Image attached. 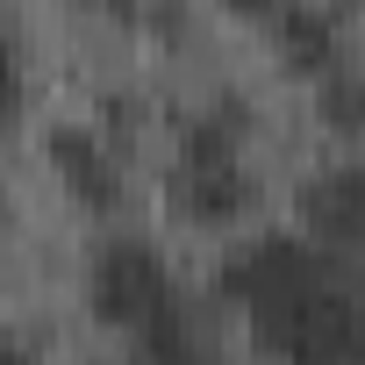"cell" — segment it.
<instances>
[{
  "instance_id": "cell-1",
  "label": "cell",
  "mask_w": 365,
  "mask_h": 365,
  "mask_svg": "<svg viewBox=\"0 0 365 365\" xmlns=\"http://www.w3.org/2000/svg\"><path fill=\"white\" fill-rule=\"evenodd\" d=\"M165 201L179 222H237L258 201V172L244 158V115L237 108L187 122V136H179V150L165 165Z\"/></svg>"
},
{
  "instance_id": "cell-2",
  "label": "cell",
  "mask_w": 365,
  "mask_h": 365,
  "mask_svg": "<svg viewBox=\"0 0 365 365\" xmlns=\"http://www.w3.org/2000/svg\"><path fill=\"white\" fill-rule=\"evenodd\" d=\"M251 329L287 365H358V294H351V272H329L308 294L251 315Z\"/></svg>"
},
{
  "instance_id": "cell-3",
  "label": "cell",
  "mask_w": 365,
  "mask_h": 365,
  "mask_svg": "<svg viewBox=\"0 0 365 365\" xmlns=\"http://www.w3.org/2000/svg\"><path fill=\"white\" fill-rule=\"evenodd\" d=\"M86 301H93V315L108 329L136 336L150 315H165L179 301V279H172V265H165V251L150 237H108L93 251V265H86Z\"/></svg>"
},
{
  "instance_id": "cell-4",
  "label": "cell",
  "mask_w": 365,
  "mask_h": 365,
  "mask_svg": "<svg viewBox=\"0 0 365 365\" xmlns=\"http://www.w3.org/2000/svg\"><path fill=\"white\" fill-rule=\"evenodd\" d=\"M329 272H351V265H336L329 251H315V244L294 237V230H265V237H251V244H237V251L222 258V294H230L244 315H265V308L308 294V287L329 279Z\"/></svg>"
},
{
  "instance_id": "cell-5",
  "label": "cell",
  "mask_w": 365,
  "mask_h": 365,
  "mask_svg": "<svg viewBox=\"0 0 365 365\" xmlns=\"http://www.w3.org/2000/svg\"><path fill=\"white\" fill-rule=\"evenodd\" d=\"M301 230L315 251H329L336 265H351L358 251V230H365V187H358V165L336 158L329 172H315L301 187Z\"/></svg>"
},
{
  "instance_id": "cell-6",
  "label": "cell",
  "mask_w": 365,
  "mask_h": 365,
  "mask_svg": "<svg viewBox=\"0 0 365 365\" xmlns=\"http://www.w3.org/2000/svg\"><path fill=\"white\" fill-rule=\"evenodd\" d=\"M51 165H58L65 194H72L79 208H115V201H122V165H115V150H108L101 129L58 122V129H51Z\"/></svg>"
},
{
  "instance_id": "cell-7",
  "label": "cell",
  "mask_w": 365,
  "mask_h": 365,
  "mask_svg": "<svg viewBox=\"0 0 365 365\" xmlns=\"http://www.w3.org/2000/svg\"><path fill=\"white\" fill-rule=\"evenodd\" d=\"M272 43H279V65L301 72V79H329L336 72V15L322 0H279Z\"/></svg>"
},
{
  "instance_id": "cell-8",
  "label": "cell",
  "mask_w": 365,
  "mask_h": 365,
  "mask_svg": "<svg viewBox=\"0 0 365 365\" xmlns=\"http://www.w3.org/2000/svg\"><path fill=\"white\" fill-rule=\"evenodd\" d=\"M322 115H329V129H336L344 143L358 136V122H365V115H358V86H351L344 72H329V79H322Z\"/></svg>"
},
{
  "instance_id": "cell-9",
  "label": "cell",
  "mask_w": 365,
  "mask_h": 365,
  "mask_svg": "<svg viewBox=\"0 0 365 365\" xmlns=\"http://www.w3.org/2000/svg\"><path fill=\"white\" fill-rule=\"evenodd\" d=\"M22 86H29V72H22V51L0 36V129H8L15 115H22Z\"/></svg>"
},
{
  "instance_id": "cell-10",
  "label": "cell",
  "mask_w": 365,
  "mask_h": 365,
  "mask_svg": "<svg viewBox=\"0 0 365 365\" xmlns=\"http://www.w3.org/2000/svg\"><path fill=\"white\" fill-rule=\"evenodd\" d=\"M230 15H244V22H272L279 15V0H222Z\"/></svg>"
}]
</instances>
